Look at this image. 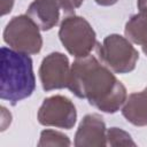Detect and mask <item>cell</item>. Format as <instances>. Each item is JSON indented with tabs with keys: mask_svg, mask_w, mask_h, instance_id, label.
<instances>
[{
	"mask_svg": "<svg viewBox=\"0 0 147 147\" xmlns=\"http://www.w3.org/2000/svg\"><path fill=\"white\" fill-rule=\"evenodd\" d=\"M71 141L69 140L68 136H65L62 132L55 131V130H44L40 133V139L38 142V146H70Z\"/></svg>",
	"mask_w": 147,
	"mask_h": 147,
	"instance_id": "7c38bea8",
	"label": "cell"
},
{
	"mask_svg": "<svg viewBox=\"0 0 147 147\" xmlns=\"http://www.w3.org/2000/svg\"><path fill=\"white\" fill-rule=\"evenodd\" d=\"M68 88L79 99H86L96 109L114 114L118 111L126 98L125 86L114 71L94 55L76 57L71 64Z\"/></svg>",
	"mask_w": 147,
	"mask_h": 147,
	"instance_id": "6da1fadb",
	"label": "cell"
},
{
	"mask_svg": "<svg viewBox=\"0 0 147 147\" xmlns=\"http://www.w3.org/2000/svg\"><path fill=\"white\" fill-rule=\"evenodd\" d=\"M118 0H95V2L100 6H113L117 2Z\"/></svg>",
	"mask_w": 147,
	"mask_h": 147,
	"instance_id": "2e32d148",
	"label": "cell"
},
{
	"mask_svg": "<svg viewBox=\"0 0 147 147\" xmlns=\"http://www.w3.org/2000/svg\"><path fill=\"white\" fill-rule=\"evenodd\" d=\"M71 65L67 55L53 52L45 56L39 68V78L44 91L68 88Z\"/></svg>",
	"mask_w": 147,
	"mask_h": 147,
	"instance_id": "52a82bcc",
	"label": "cell"
},
{
	"mask_svg": "<svg viewBox=\"0 0 147 147\" xmlns=\"http://www.w3.org/2000/svg\"><path fill=\"white\" fill-rule=\"evenodd\" d=\"M107 145L110 146H136V142L132 140L131 136L119 129V127H110L107 130Z\"/></svg>",
	"mask_w": 147,
	"mask_h": 147,
	"instance_id": "4fadbf2b",
	"label": "cell"
},
{
	"mask_svg": "<svg viewBox=\"0 0 147 147\" xmlns=\"http://www.w3.org/2000/svg\"><path fill=\"white\" fill-rule=\"evenodd\" d=\"M15 0H1V15L5 16L6 14L10 13L14 6Z\"/></svg>",
	"mask_w": 147,
	"mask_h": 147,
	"instance_id": "9a60e30c",
	"label": "cell"
},
{
	"mask_svg": "<svg viewBox=\"0 0 147 147\" xmlns=\"http://www.w3.org/2000/svg\"><path fill=\"white\" fill-rule=\"evenodd\" d=\"M60 9V0H33L28 7L26 15L41 31H47L57 24Z\"/></svg>",
	"mask_w": 147,
	"mask_h": 147,
	"instance_id": "9c48e42d",
	"label": "cell"
},
{
	"mask_svg": "<svg viewBox=\"0 0 147 147\" xmlns=\"http://www.w3.org/2000/svg\"><path fill=\"white\" fill-rule=\"evenodd\" d=\"M122 115L125 119L136 126L147 125V90L134 92L127 95L123 107Z\"/></svg>",
	"mask_w": 147,
	"mask_h": 147,
	"instance_id": "30bf717a",
	"label": "cell"
},
{
	"mask_svg": "<svg viewBox=\"0 0 147 147\" xmlns=\"http://www.w3.org/2000/svg\"><path fill=\"white\" fill-rule=\"evenodd\" d=\"M59 38L68 53L75 57L91 54L96 45V34L88 21L82 16H67L60 25Z\"/></svg>",
	"mask_w": 147,
	"mask_h": 147,
	"instance_id": "277c9868",
	"label": "cell"
},
{
	"mask_svg": "<svg viewBox=\"0 0 147 147\" xmlns=\"http://www.w3.org/2000/svg\"><path fill=\"white\" fill-rule=\"evenodd\" d=\"M0 98L15 106L29 98L36 88L32 60L10 47L0 49Z\"/></svg>",
	"mask_w": 147,
	"mask_h": 147,
	"instance_id": "7a4b0ae2",
	"label": "cell"
},
{
	"mask_svg": "<svg viewBox=\"0 0 147 147\" xmlns=\"http://www.w3.org/2000/svg\"><path fill=\"white\" fill-rule=\"evenodd\" d=\"M138 9H146L147 8V0H137Z\"/></svg>",
	"mask_w": 147,
	"mask_h": 147,
	"instance_id": "e0dca14e",
	"label": "cell"
},
{
	"mask_svg": "<svg viewBox=\"0 0 147 147\" xmlns=\"http://www.w3.org/2000/svg\"><path fill=\"white\" fill-rule=\"evenodd\" d=\"M3 41L13 49L32 55L42 47L39 26L25 14L13 17L3 30Z\"/></svg>",
	"mask_w": 147,
	"mask_h": 147,
	"instance_id": "5b68a950",
	"label": "cell"
},
{
	"mask_svg": "<svg viewBox=\"0 0 147 147\" xmlns=\"http://www.w3.org/2000/svg\"><path fill=\"white\" fill-rule=\"evenodd\" d=\"M83 2H84V0H60L61 9L65 14H72L75 11V9H77L78 7L82 6Z\"/></svg>",
	"mask_w": 147,
	"mask_h": 147,
	"instance_id": "5bb4252c",
	"label": "cell"
},
{
	"mask_svg": "<svg viewBox=\"0 0 147 147\" xmlns=\"http://www.w3.org/2000/svg\"><path fill=\"white\" fill-rule=\"evenodd\" d=\"M95 52L99 60L116 74L133 71L139 60V53L132 42L117 33L107 36L102 44L96 42Z\"/></svg>",
	"mask_w": 147,
	"mask_h": 147,
	"instance_id": "3957f363",
	"label": "cell"
},
{
	"mask_svg": "<svg viewBox=\"0 0 147 147\" xmlns=\"http://www.w3.org/2000/svg\"><path fill=\"white\" fill-rule=\"evenodd\" d=\"M76 147L107 146V127L103 118L98 114H87L83 117L76 134Z\"/></svg>",
	"mask_w": 147,
	"mask_h": 147,
	"instance_id": "ba28073f",
	"label": "cell"
},
{
	"mask_svg": "<svg viewBox=\"0 0 147 147\" xmlns=\"http://www.w3.org/2000/svg\"><path fill=\"white\" fill-rule=\"evenodd\" d=\"M38 122L44 126L72 129L77 121L76 107L63 95H52L45 99L38 110Z\"/></svg>",
	"mask_w": 147,
	"mask_h": 147,
	"instance_id": "8992f818",
	"label": "cell"
},
{
	"mask_svg": "<svg viewBox=\"0 0 147 147\" xmlns=\"http://www.w3.org/2000/svg\"><path fill=\"white\" fill-rule=\"evenodd\" d=\"M124 34L131 42L140 45L147 56V8L139 9L137 14L130 17L125 24Z\"/></svg>",
	"mask_w": 147,
	"mask_h": 147,
	"instance_id": "8fae6325",
	"label": "cell"
}]
</instances>
